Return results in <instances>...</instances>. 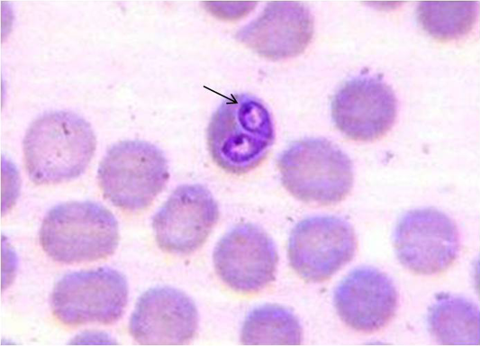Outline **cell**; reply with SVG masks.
I'll return each instance as SVG.
<instances>
[{"mask_svg":"<svg viewBox=\"0 0 480 346\" xmlns=\"http://www.w3.org/2000/svg\"><path fill=\"white\" fill-rule=\"evenodd\" d=\"M23 146L30 179L50 185L79 177L94 156L96 139L83 117L69 111H52L32 122Z\"/></svg>","mask_w":480,"mask_h":346,"instance_id":"cell-1","label":"cell"},{"mask_svg":"<svg viewBox=\"0 0 480 346\" xmlns=\"http://www.w3.org/2000/svg\"><path fill=\"white\" fill-rule=\"evenodd\" d=\"M275 141L271 114L249 94L227 97L211 117L207 146L213 162L222 170L242 175L256 168Z\"/></svg>","mask_w":480,"mask_h":346,"instance_id":"cell-2","label":"cell"},{"mask_svg":"<svg viewBox=\"0 0 480 346\" xmlns=\"http://www.w3.org/2000/svg\"><path fill=\"white\" fill-rule=\"evenodd\" d=\"M39 240L44 252L54 261L91 262L115 251L119 226L113 213L99 203L67 202L48 211Z\"/></svg>","mask_w":480,"mask_h":346,"instance_id":"cell-3","label":"cell"},{"mask_svg":"<svg viewBox=\"0 0 480 346\" xmlns=\"http://www.w3.org/2000/svg\"><path fill=\"white\" fill-rule=\"evenodd\" d=\"M277 168L284 187L308 204H337L346 198L353 187L350 159L324 138L293 142L278 157Z\"/></svg>","mask_w":480,"mask_h":346,"instance_id":"cell-4","label":"cell"},{"mask_svg":"<svg viewBox=\"0 0 480 346\" xmlns=\"http://www.w3.org/2000/svg\"><path fill=\"white\" fill-rule=\"evenodd\" d=\"M168 178V161L161 150L139 140L113 144L101 160L97 172L104 196L128 212L148 208Z\"/></svg>","mask_w":480,"mask_h":346,"instance_id":"cell-5","label":"cell"},{"mask_svg":"<svg viewBox=\"0 0 480 346\" xmlns=\"http://www.w3.org/2000/svg\"><path fill=\"white\" fill-rule=\"evenodd\" d=\"M127 302L125 277L107 267L64 275L50 296L53 315L67 326L113 324L122 316Z\"/></svg>","mask_w":480,"mask_h":346,"instance_id":"cell-6","label":"cell"},{"mask_svg":"<svg viewBox=\"0 0 480 346\" xmlns=\"http://www.w3.org/2000/svg\"><path fill=\"white\" fill-rule=\"evenodd\" d=\"M353 227L333 215L312 216L300 221L292 230L287 256L290 266L304 281L330 279L349 262L356 251Z\"/></svg>","mask_w":480,"mask_h":346,"instance_id":"cell-7","label":"cell"},{"mask_svg":"<svg viewBox=\"0 0 480 346\" xmlns=\"http://www.w3.org/2000/svg\"><path fill=\"white\" fill-rule=\"evenodd\" d=\"M394 245L400 263L419 275L447 270L457 260L459 235L455 223L435 208L406 212L399 219Z\"/></svg>","mask_w":480,"mask_h":346,"instance_id":"cell-8","label":"cell"},{"mask_svg":"<svg viewBox=\"0 0 480 346\" xmlns=\"http://www.w3.org/2000/svg\"><path fill=\"white\" fill-rule=\"evenodd\" d=\"M213 259L221 280L246 295L263 290L275 279L278 260L273 240L253 223H240L226 232Z\"/></svg>","mask_w":480,"mask_h":346,"instance_id":"cell-9","label":"cell"},{"mask_svg":"<svg viewBox=\"0 0 480 346\" xmlns=\"http://www.w3.org/2000/svg\"><path fill=\"white\" fill-rule=\"evenodd\" d=\"M396 114L395 94L378 76L360 75L347 80L331 101L336 128L356 141L383 137L393 127Z\"/></svg>","mask_w":480,"mask_h":346,"instance_id":"cell-10","label":"cell"},{"mask_svg":"<svg viewBox=\"0 0 480 346\" xmlns=\"http://www.w3.org/2000/svg\"><path fill=\"white\" fill-rule=\"evenodd\" d=\"M219 219V207L200 184L177 187L152 220L158 247L173 254H189L206 241Z\"/></svg>","mask_w":480,"mask_h":346,"instance_id":"cell-11","label":"cell"},{"mask_svg":"<svg viewBox=\"0 0 480 346\" xmlns=\"http://www.w3.org/2000/svg\"><path fill=\"white\" fill-rule=\"evenodd\" d=\"M197 326V308L186 294L170 287H156L139 297L129 332L140 344L181 345L195 337Z\"/></svg>","mask_w":480,"mask_h":346,"instance_id":"cell-12","label":"cell"},{"mask_svg":"<svg viewBox=\"0 0 480 346\" xmlns=\"http://www.w3.org/2000/svg\"><path fill=\"white\" fill-rule=\"evenodd\" d=\"M312 35L313 18L303 3L277 1L267 3L235 39L260 57L279 60L303 53Z\"/></svg>","mask_w":480,"mask_h":346,"instance_id":"cell-13","label":"cell"},{"mask_svg":"<svg viewBox=\"0 0 480 346\" xmlns=\"http://www.w3.org/2000/svg\"><path fill=\"white\" fill-rule=\"evenodd\" d=\"M398 302L396 288L387 275L372 267L353 269L334 292L336 311L350 328L374 332L394 317Z\"/></svg>","mask_w":480,"mask_h":346,"instance_id":"cell-14","label":"cell"},{"mask_svg":"<svg viewBox=\"0 0 480 346\" xmlns=\"http://www.w3.org/2000/svg\"><path fill=\"white\" fill-rule=\"evenodd\" d=\"M478 323L477 307L461 296L438 295L429 310L430 332L441 344H477Z\"/></svg>","mask_w":480,"mask_h":346,"instance_id":"cell-15","label":"cell"},{"mask_svg":"<svg viewBox=\"0 0 480 346\" xmlns=\"http://www.w3.org/2000/svg\"><path fill=\"white\" fill-rule=\"evenodd\" d=\"M303 330L292 311L277 305H264L251 310L245 318L240 334L242 344L297 345Z\"/></svg>","mask_w":480,"mask_h":346,"instance_id":"cell-16","label":"cell"},{"mask_svg":"<svg viewBox=\"0 0 480 346\" xmlns=\"http://www.w3.org/2000/svg\"><path fill=\"white\" fill-rule=\"evenodd\" d=\"M477 2H421L417 20L421 28L440 41L466 35L475 23Z\"/></svg>","mask_w":480,"mask_h":346,"instance_id":"cell-17","label":"cell"}]
</instances>
